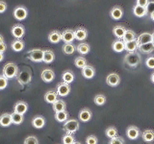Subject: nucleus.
Returning <instances> with one entry per match:
<instances>
[{
    "instance_id": "de8ad7c7",
    "label": "nucleus",
    "mask_w": 154,
    "mask_h": 144,
    "mask_svg": "<svg viewBox=\"0 0 154 144\" xmlns=\"http://www.w3.org/2000/svg\"><path fill=\"white\" fill-rule=\"evenodd\" d=\"M146 11H147V14H150L152 13H154V1H150L148 3V5L146 6Z\"/></svg>"
},
{
    "instance_id": "4d7b16f0",
    "label": "nucleus",
    "mask_w": 154,
    "mask_h": 144,
    "mask_svg": "<svg viewBox=\"0 0 154 144\" xmlns=\"http://www.w3.org/2000/svg\"><path fill=\"white\" fill-rule=\"evenodd\" d=\"M152 38H153V41H154V33L152 34Z\"/></svg>"
},
{
    "instance_id": "ea45409f",
    "label": "nucleus",
    "mask_w": 154,
    "mask_h": 144,
    "mask_svg": "<svg viewBox=\"0 0 154 144\" xmlns=\"http://www.w3.org/2000/svg\"><path fill=\"white\" fill-rule=\"evenodd\" d=\"M74 141H75V138L72 134H66L62 138L63 144H73Z\"/></svg>"
},
{
    "instance_id": "6e6552de",
    "label": "nucleus",
    "mask_w": 154,
    "mask_h": 144,
    "mask_svg": "<svg viewBox=\"0 0 154 144\" xmlns=\"http://www.w3.org/2000/svg\"><path fill=\"white\" fill-rule=\"evenodd\" d=\"M140 136H141V132H140V129L137 126L131 125L126 129V136L131 140H135Z\"/></svg>"
},
{
    "instance_id": "473e14b6",
    "label": "nucleus",
    "mask_w": 154,
    "mask_h": 144,
    "mask_svg": "<svg viewBox=\"0 0 154 144\" xmlns=\"http://www.w3.org/2000/svg\"><path fill=\"white\" fill-rule=\"evenodd\" d=\"M76 50H77V47L72 42L65 43L64 46H63V52H64L66 55H72Z\"/></svg>"
},
{
    "instance_id": "9d476101",
    "label": "nucleus",
    "mask_w": 154,
    "mask_h": 144,
    "mask_svg": "<svg viewBox=\"0 0 154 144\" xmlns=\"http://www.w3.org/2000/svg\"><path fill=\"white\" fill-rule=\"evenodd\" d=\"M106 83L110 86H118L120 83V77L118 73H110L106 78Z\"/></svg>"
},
{
    "instance_id": "1a4fd4ad",
    "label": "nucleus",
    "mask_w": 154,
    "mask_h": 144,
    "mask_svg": "<svg viewBox=\"0 0 154 144\" xmlns=\"http://www.w3.org/2000/svg\"><path fill=\"white\" fill-rule=\"evenodd\" d=\"M11 32H12V35L14 38H21L24 37V35H25V28H24L23 25L18 23V24H16V25L13 26Z\"/></svg>"
},
{
    "instance_id": "f3484780",
    "label": "nucleus",
    "mask_w": 154,
    "mask_h": 144,
    "mask_svg": "<svg viewBox=\"0 0 154 144\" xmlns=\"http://www.w3.org/2000/svg\"><path fill=\"white\" fill-rule=\"evenodd\" d=\"M112 49L117 53H120L123 50H125V42L123 41V40H122V38H117V40L112 43Z\"/></svg>"
},
{
    "instance_id": "cd10ccee",
    "label": "nucleus",
    "mask_w": 154,
    "mask_h": 144,
    "mask_svg": "<svg viewBox=\"0 0 154 144\" xmlns=\"http://www.w3.org/2000/svg\"><path fill=\"white\" fill-rule=\"evenodd\" d=\"M74 78H75L74 73L71 70H66L63 72V74H62L63 82H65V83H67V84H71L72 82L74 81Z\"/></svg>"
},
{
    "instance_id": "4c0bfd02",
    "label": "nucleus",
    "mask_w": 154,
    "mask_h": 144,
    "mask_svg": "<svg viewBox=\"0 0 154 144\" xmlns=\"http://www.w3.org/2000/svg\"><path fill=\"white\" fill-rule=\"evenodd\" d=\"M105 134H106V136L109 137V138L116 137V136H118V130L114 126L108 127L105 130Z\"/></svg>"
},
{
    "instance_id": "f8f14e48",
    "label": "nucleus",
    "mask_w": 154,
    "mask_h": 144,
    "mask_svg": "<svg viewBox=\"0 0 154 144\" xmlns=\"http://www.w3.org/2000/svg\"><path fill=\"white\" fill-rule=\"evenodd\" d=\"M41 77H42V80L45 82V83H51L55 78V73L52 69L46 68L45 70H42Z\"/></svg>"
},
{
    "instance_id": "a18cd8bd",
    "label": "nucleus",
    "mask_w": 154,
    "mask_h": 144,
    "mask_svg": "<svg viewBox=\"0 0 154 144\" xmlns=\"http://www.w3.org/2000/svg\"><path fill=\"white\" fill-rule=\"evenodd\" d=\"M98 139L94 134H91L86 138V144H97Z\"/></svg>"
},
{
    "instance_id": "5fc2aeb1",
    "label": "nucleus",
    "mask_w": 154,
    "mask_h": 144,
    "mask_svg": "<svg viewBox=\"0 0 154 144\" xmlns=\"http://www.w3.org/2000/svg\"><path fill=\"white\" fill-rule=\"evenodd\" d=\"M150 16V18L152 19V20L154 21V13H152L151 14H150V16Z\"/></svg>"
},
{
    "instance_id": "412c9836",
    "label": "nucleus",
    "mask_w": 154,
    "mask_h": 144,
    "mask_svg": "<svg viewBox=\"0 0 154 144\" xmlns=\"http://www.w3.org/2000/svg\"><path fill=\"white\" fill-rule=\"evenodd\" d=\"M55 120L57 122H60V123H65L66 120L69 119V112H67V110H62V112H55Z\"/></svg>"
},
{
    "instance_id": "a878e982",
    "label": "nucleus",
    "mask_w": 154,
    "mask_h": 144,
    "mask_svg": "<svg viewBox=\"0 0 154 144\" xmlns=\"http://www.w3.org/2000/svg\"><path fill=\"white\" fill-rule=\"evenodd\" d=\"M61 40H62V33H60L57 30L51 31L49 33V35H48V40L51 43H58L60 42Z\"/></svg>"
},
{
    "instance_id": "e433bc0d",
    "label": "nucleus",
    "mask_w": 154,
    "mask_h": 144,
    "mask_svg": "<svg viewBox=\"0 0 154 144\" xmlns=\"http://www.w3.org/2000/svg\"><path fill=\"white\" fill-rule=\"evenodd\" d=\"M137 37H136V33L132 30H126L125 32L124 36L122 38V40L124 42H128V41H131V40H136Z\"/></svg>"
},
{
    "instance_id": "58836bf2",
    "label": "nucleus",
    "mask_w": 154,
    "mask_h": 144,
    "mask_svg": "<svg viewBox=\"0 0 154 144\" xmlns=\"http://www.w3.org/2000/svg\"><path fill=\"white\" fill-rule=\"evenodd\" d=\"M74 64L76 67L78 68H84L85 66L88 65V62H87V60L83 57H77L74 60Z\"/></svg>"
},
{
    "instance_id": "a211bd4d",
    "label": "nucleus",
    "mask_w": 154,
    "mask_h": 144,
    "mask_svg": "<svg viewBox=\"0 0 154 144\" xmlns=\"http://www.w3.org/2000/svg\"><path fill=\"white\" fill-rule=\"evenodd\" d=\"M75 40H85L88 37V31L83 27H78L74 30Z\"/></svg>"
},
{
    "instance_id": "09e8293b",
    "label": "nucleus",
    "mask_w": 154,
    "mask_h": 144,
    "mask_svg": "<svg viewBox=\"0 0 154 144\" xmlns=\"http://www.w3.org/2000/svg\"><path fill=\"white\" fill-rule=\"evenodd\" d=\"M6 48H7L6 43L4 42L3 38H2V36H1V37H0V53H4L5 50H6Z\"/></svg>"
},
{
    "instance_id": "4468645a",
    "label": "nucleus",
    "mask_w": 154,
    "mask_h": 144,
    "mask_svg": "<svg viewBox=\"0 0 154 144\" xmlns=\"http://www.w3.org/2000/svg\"><path fill=\"white\" fill-rule=\"evenodd\" d=\"M95 75V69L94 66L91 65H87L84 68H82V76L86 79H91L94 78Z\"/></svg>"
},
{
    "instance_id": "79ce46f5",
    "label": "nucleus",
    "mask_w": 154,
    "mask_h": 144,
    "mask_svg": "<svg viewBox=\"0 0 154 144\" xmlns=\"http://www.w3.org/2000/svg\"><path fill=\"white\" fill-rule=\"evenodd\" d=\"M144 64H146V66L147 68L154 69V54H149L146 62H144Z\"/></svg>"
},
{
    "instance_id": "3c124183",
    "label": "nucleus",
    "mask_w": 154,
    "mask_h": 144,
    "mask_svg": "<svg viewBox=\"0 0 154 144\" xmlns=\"http://www.w3.org/2000/svg\"><path fill=\"white\" fill-rule=\"evenodd\" d=\"M7 9V4L4 1H0V13L3 14Z\"/></svg>"
},
{
    "instance_id": "393cba45",
    "label": "nucleus",
    "mask_w": 154,
    "mask_h": 144,
    "mask_svg": "<svg viewBox=\"0 0 154 144\" xmlns=\"http://www.w3.org/2000/svg\"><path fill=\"white\" fill-rule=\"evenodd\" d=\"M153 50H154V41L144 43V44H141L139 46V51L141 53H144V54H150Z\"/></svg>"
},
{
    "instance_id": "8fccbe9b",
    "label": "nucleus",
    "mask_w": 154,
    "mask_h": 144,
    "mask_svg": "<svg viewBox=\"0 0 154 144\" xmlns=\"http://www.w3.org/2000/svg\"><path fill=\"white\" fill-rule=\"evenodd\" d=\"M149 3V0H137L136 1V5H139V6H142V7H146L148 5Z\"/></svg>"
},
{
    "instance_id": "9b49d317",
    "label": "nucleus",
    "mask_w": 154,
    "mask_h": 144,
    "mask_svg": "<svg viewBox=\"0 0 154 144\" xmlns=\"http://www.w3.org/2000/svg\"><path fill=\"white\" fill-rule=\"evenodd\" d=\"M75 40V34L73 30L66 29L62 32V40L65 43H70Z\"/></svg>"
},
{
    "instance_id": "39448f33",
    "label": "nucleus",
    "mask_w": 154,
    "mask_h": 144,
    "mask_svg": "<svg viewBox=\"0 0 154 144\" xmlns=\"http://www.w3.org/2000/svg\"><path fill=\"white\" fill-rule=\"evenodd\" d=\"M28 58L29 60H31L34 62H43V50L42 49H32L28 53Z\"/></svg>"
},
{
    "instance_id": "f257e3e1",
    "label": "nucleus",
    "mask_w": 154,
    "mask_h": 144,
    "mask_svg": "<svg viewBox=\"0 0 154 144\" xmlns=\"http://www.w3.org/2000/svg\"><path fill=\"white\" fill-rule=\"evenodd\" d=\"M142 62V57L141 54L136 51V52H128V54L124 57V62L130 67H137Z\"/></svg>"
},
{
    "instance_id": "72a5a7b5",
    "label": "nucleus",
    "mask_w": 154,
    "mask_h": 144,
    "mask_svg": "<svg viewBox=\"0 0 154 144\" xmlns=\"http://www.w3.org/2000/svg\"><path fill=\"white\" fill-rule=\"evenodd\" d=\"M53 105V110H54L55 112H62V110H65L66 108V104L65 101L63 100H57L56 102Z\"/></svg>"
},
{
    "instance_id": "2eb2a0df",
    "label": "nucleus",
    "mask_w": 154,
    "mask_h": 144,
    "mask_svg": "<svg viewBox=\"0 0 154 144\" xmlns=\"http://www.w3.org/2000/svg\"><path fill=\"white\" fill-rule=\"evenodd\" d=\"M110 16L115 20H119L123 16V10L122 7L119 6H115L112 8V10L110 11Z\"/></svg>"
},
{
    "instance_id": "5701e85b",
    "label": "nucleus",
    "mask_w": 154,
    "mask_h": 144,
    "mask_svg": "<svg viewBox=\"0 0 154 144\" xmlns=\"http://www.w3.org/2000/svg\"><path fill=\"white\" fill-rule=\"evenodd\" d=\"M139 46H140V43L137 38L134 40L125 42V50L127 52H136L139 50Z\"/></svg>"
},
{
    "instance_id": "423d86ee",
    "label": "nucleus",
    "mask_w": 154,
    "mask_h": 144,
    "mask_svg": "<svg viewBox=\"0 0 154 144\" xmlns=\"http://www.w3.org/2000/svg\"><path fill=\"white\" fill-rule=\"evenodd\" d=\"M28 16V11L25 7L23 6H17L14 10V16L17 20L21 21L23 19H25Z\"/></svg>"
},
{
    "instance_id": "a19ab883",
    "label": "nucleus",
    "mask_w": 154,
    "mask_h": 144,
    "mask_svg": "<svg viewBox=\"0 0 154 144\" xmlns=\"http://www.w3.org/2000/svg\"><path fill=\"white\" fill-rule=\"evenodd\" d=\"M94 101L96 106H103L106 103V96L104 94H97L95 95Z\"/></svg>"
},
{
    "instance_id": "37998d69",
    "label": "nucleus",
    "mask_w": 154,
    "mask_h": 144,
    "mask_svg": "<svg viewBox=\"0 0 154 144\" xmlns=\"http://www.w3.org/2000/svg\"><path fill=\"white\" fill-rule=\"evenodd\" d=\"M23 144H38V139L34 136H29L24 139Z\"/></svg>"
},
{
    "instance_id": "0eeeda50",
    "label": "nucleus",
    "mask_w": 154,
    "mask_h": 144,
    "mask_svg": "<svg viewBox=\"0 0 154 144\" xmlns=\"http://www.w3.org/2000/svg\"><path fill=\"white\" fill-rule=\"evenodd\" d=\"M70 84H67L63 82V83H60L57 86V93L61 97H66L69 94L70 92Z\"/></svg>"
},
{
    "instance_id": "7c9ffc66",
    "label": "nucleus",
    "mask_w": 154,
    "mask_h": 144,
    "mask_svg": "<svg viewBox=\"0 0 154 144\" xmlns=\"http://www.w3.org/2000/svg\"><path fill=\"white\" fill-rule=\"evenodd\" d=\"M125 32H126V29L122 25H117L113 28V34L117 38H122V40Z\"/></svg>"
},
{
    "instance_id": "20e7f679",
    "label": "nucleus",
    "mask_w": 154,
    "mask_h": 144,
    "mask_svg": "<svg viewBox=\"0 0 154 144\" xmlns=\"http://www.w3.org/2000/svg\"><path fill=\"white\" fill-rule=\"evenodd\" d=\"M79 128H80V124L74 118L66 120V121L64 123V127H63L64 131L66 134H75L77 131H78Z\"/></svg>"
},
{
    "instance_id": "c756f323",
    "label": "nucleus",
    "mask_w": 154,
    "mask_h": 144,
    "mask_svg": "<svg viewBox=\"0 0 154 144\" xmlns=\"http://www.w3.org/2000/svg\"><path fill=\"white\" fill-rule=\"evenodd\" d=\"M133 14L138 17H143L147 14V11L146 7L139 6V5H135L133 7Z\"/></svg>"
},
{
    "instance_id": "7ed1b4c3",
    "label": "nucleus",
    "mask_w": 154,
    "mask_h": 144,
    "mask_svg": "<svg viewBox=\"0 0 154 144\" xmlns=\"http://www.w3.org/2000/svg\"><path fill=\"white\" fill-rule=\"evenodd\" d=\"M17 80L19 83V85H21V86L28 85L32 81V71H31V69L28 68V67H25V68L20 70L18 72Z\"/></svg>"
},
{
    "instance_id": "6ab92c4d",
    "label": "nucleus",
    "mask_w": 154,
    "mask_h": 144,
    "mask_svg": "<svg viewBox=\"0 0 154 144\" xmlns=\"http://www.w3.org/2000/svg\"><path fill=\"white\" fill-rule=\"evenodd\" d=\"M32 125L36 129H42L45 125V118L42 115H37L32 120Z\"/></svg>"
},
{
    "instance_id": "c03bdc74",
    "label": "nucleus",
    "mask_w": 154,
    "mask_h": 144,
    "mask_svg": "<svg viewBox=\"0 0 154 144\" xmlns=\"http://www.w3.org/2000/svg\"><path fill=\"white\" fill-rule=\"evenodd\" d=\"M109 144H125V141L122 136H118L116 137L111 138L110 141H109Z\"/></svg>"
},
{
    "instance_id": "bb28decb",
    "label": "nucleus",
    "mask_w": 154,
    "mask_h": 144,
    "mask_svg": "<svg viewBox=\"0 0 154 144\" xmlns=\"http://www.w3.org/2000/svg\"><path fill=\"white\" fill-rule=\"evenodd\" d=\"M140 45L141 44H144V43H148L153 41V38H152V34L150 33H143L139 36V38H137Z\"/></svg>"
},
{
    "instance_id": "f704fd0d",
    "label": "nucleus",
    "mask_w": 154,
    "mask_h": 144,
    "mask_svg": "<svg viewBox=\"0 0 154 144\" xmlns=\"http://www.w3.org/2000/svg\"><path fill=\"white\" fill-rule=\"evenodd\" d=\"M91 50V46L86 42H81L80 44L77 45V51H78L81 55H87Z\"/></svg>"
},
{
    "instance_id": "c85d7f7f",
    "label": "nucleus",
    "mask_w": 154,
    "mask_h": 144,
    "mask_svg": "<svg viewBox=\"0 0 154 144\" xmlns=\"http://www.w3.org/2000/svg\"><path fill=\"white\" fill-rule=\"evenodd\" d=\"M55 60V55L54 52L50 49H45L43 50V62L45 64H50Z\"/></svg>"
},
{
    "instance_id": "49530a36",
    "label": "nucleus",
    "mask_w": 154,
    "mask_h": 144,
    "mask_svg": "<svg viewBox=\"0 0 154 144\" xmlns=\"http://www.w3.org/2000/svg\"><path fill=\"white\" fill-rule=\"evenodd\" d=\"M7 86H8V79L2 74L1 77H0V89L1 90L5 89L7 88Z\"/></svg>"
},
{
    "instance_id": "aec40b11",
    "label": "nucleus",
    "mask_w": 154,
    "mask_h": 144,
    "mask_svg": "<svg viewBox=\"0 0 154 144\" xmlns=\"http://www.w3.org/2000/svg\"><path fill=\"white\" fill-rule=\"evenodd\" d=\"M58 100V93L57 91L49 90L45 94V101L48 104H54Z\"/></svg>"
},
{
    "instance_id": "2f4dec72",
    "label": "nucleus",
    "mask_w": 154,
    "mask_h": 144,
    "mask_svg": "<svg viewBox=\"0 0 154 144\" xmlns=\"http://www.w3.org/2000/svg\"><path fill=\"white\" fill-rule=\"evenodd\" d=\"M142 138L144 142H152L154 141V131L153 130H146L142 134Z\"/></svg>"
},
{
    "instance_id": "f03ea898",
    "label": "nucleus",
    "mask_w": 154,
    "mask_h": 144,
    "mask_svg": "<svg viewBox=\"0 0 154 144\" xmlns=\"http://www.w3.org/2000/svg\"><path fill=\"white\" fill-rule=\"evenodd\" d=\"M18 72V66L16 64H14V62H9V64L4 65L2 74L7 79H14L17 77Z\"/></svg>"
},
{
    "instance_id": "dca6fc26",
    "label": "nucleus",
    "mask_w": 154,
    "mask_h": 144,
    "mask_svg": "<svg viewBox=\"0 0 154 144\" xmlns=\"http://www.w3.org/2000/svg\"><path fill=\"white\" fill-rule=\"evenodd\" d=\"M27 110H28V104L26 102H24V101H18L14 107V112H17L21 114H24Z\"/></svg>"
},
{
    "instance_id": "c9c22d12",
    "label": "nucleus",
    "mask_w": 154,
    "mask_h": 144,
    "mask_svg": "<svg viewBox=\"0 0 154 144\" xmlns=\"http://www.w3.org/2000/svg\"><path fill=\"white\" fill-rule=\"evenodd\" d=\"M12 114V119H13V124L14 125H20L22 122H23V120H24V116H23V114L21 113H18L17 112H14Z\"/></svg>"
},
{
    "instance_id": "4be33fe9",
    "label": "nucleus",
    "mask_w": 154,
    "mask_h": 144,
    "mask_svg": "<svg viewBox=\"0 0 154 144\" xmlns=\"http://www.w3.org/2000/svg\"><path fill=\"white\" fill-rule=\"evenodd\" d=\"M13 124V119H12V114L10 113H3L0 117V125L3 128L9 127L10 125Z\"/></svg>"
},
{
    "instance_id": "6e6d98bb",
    "label": "nucleus",
    "mask_w": 154,
    "mask_h": 144,
    "mask_svg": "<svg viewBox=\"0 0 154 144\" xmlns=\"http://www.w3.org/2000/svg\"><path fill=\"white\" fill-rule=\"evenodd\" d=\"M73 144H82V143H81L80 141H76V140H75V141L73 142Z\"/></svg>"
},
{
    "instance_id": "864d4df0",
    "label": "nucleus",
    "mask_w": 154,
    "mask_h": 144,
    "mask_svg": "<svg viewBox=\"0 0 154 144\" xmlns=\"http://www.w3.org/2000/svg\"><path fill=\"white\" fill-rule=\"evenodd\" d=\"M150 81L154 84V72H153V73L151 74V76H150Z\"/></svg>"
},
{
    "instance_id": "ddd939ff",
    "label": "nucleus",
    "mask_w": 154,
    "mask_h": 144,
    "mask_svg": "<svg viewBox=\"0 0 154 144\" xmlns=\"http://www.w3.org/2000/svg\"><path fill=\"white\" fill-rule=\"evenodd\" d=\"M91 116H93V114H91V110L88 108L82 109L78 114V118L81 122H89L91 119Z\"/></svg>"
},
{
    "instance_id": "603ef678",
    "label": "nucleus",
    "mask_w": 154,
    "mask_h": 144,
    "mask_svg": "<svg viewBox=\"0 0 154 144\" xmlns=\"http://www.w3.org/2000/svg\"><path fill=\"white\" fill-rule=\"evenodd\" d=\"M4 60V53H0V62Z\"/></svg>"
},
{
    "instance_id": "b1692460",
    "label": "nucleus",
    "mask_w": 154,
    "mask_h": 144,
    "mask_svg": "<svg viewBox=\"0 0 154 144\" xmlns=\"http://www.w3.org/2000/svg\"><path fill=\"white\" fill-rule=\"evenodd\" d=\"M24 46H25V43L24 41L21 40V38H16L11 44V47L12 49L14 51V52H20L23 50Z\"/></svg>"
}]
</instances>
